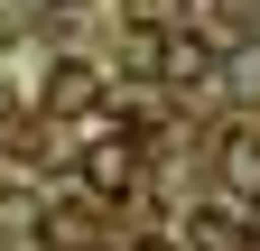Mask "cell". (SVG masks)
Here are the masks:
<instances>
[{
  "label": "cell",
  "mask_w": 260,
  "mask_h": 251,
  "mask_svg": "<svg viewBox=\"0 0 260 251\" xmlns=\"http://www.w3.org/2000/svg\"><path fill=\"white\" fill-rule=\"evenodd\" d=\"M38 112H47V121H84V112H103V75H93L84 56H56V66H47V93H38Z\"/></svg>",
  "instance_id": "1"
},
{
  "label": "cell",
  "mask_w": 260,
  "mask_h": 251,
  "mask_svg": "<svg viewBox=\"0 0 260 251\" xmlns=\"http://www.w3.org/2000/svg\"><path fill=\"white\" fill-rule=\"evenodd\" d=\"M84 186H93V196H130V186H140V149H130L121 131L93 140V149H84Z\"/></svg>",
  "instance_id": "2"
},
{
  "label": "cell",
  "mask_w": 260,
  "mask_h": 251,
  "mask_svg": "<svg viewBox=\"0 0 260 251\" xmlns=\"http://www.w3.org/2000/svg\"><path fill=\"white\" fill-rule=\"evenodd\" d=\"M158 84H177V93L214 84V38H168V56H158Z\"/></svg>",
  "instance_id": "3"
},
{
  "label": "cell",
  "mask_w": 260,
  "mask_h": 251,
  "mask_svg": "<svg viewBox=\"0 0 260 251\" xmlns=\"http://www.w3.org/2000/svg\"><path fill=\"white\" fill-rule=\"evenodd\" d=\"M223 186L260 196V131H223Z\"/></svg>",
  "instance_id": "4"
},
{
  "label": "cell",
  "mask_w": 260,
  "mask_h": 251,
  "mask_svg": "<svg viewBox=\"0 0 260 251\" xmlns=\"http://www.w3.org/2000/svg\"><path fill=\"white\" fill-rule=\"evenodd\" d=\"M186 233L205 242V251H251V233H242V214H233V205H205V214H195Z\"/></svg>",
  "instance_id": "5"
},
{
  "label": "cell",
  "mask_w": 260,
  "mask_h": 251,
  "mask_svg": "<svg viewBox=\"0 0 260 251\" xmlns=\"http://www.w3.org/2000/svg\"><path fill=\"white\" fill-rule=\"evenodd\" d=\"M158 56H168V28H130V38H121V66L149 75V84H158Z\"/></svg>",
  "instance_id": "6"
},
{
  "label": "cell",
  "mask_w": 260,
  "mask_h": 251,
  "mask_svg": "<svg viewBox=\"0 0 260 251\" xmlns=\"http://www.w3.org/2000/svg\"><path fill=\"white\" fill-rule=\"evenodd\" d=\"M19 28H28V10H10V0H0V47H10Z\"/></svg>",
  "instance_id": "7"
},
{
  "label": "cell",
  "mask_w": 260,
  "mask_h": 251,
  "mask_svg": "<svg viewBox=\"0 0 260 251\" xmlns=\"http://www.w3.org/2000/svg\"><path fill=\"white\" fill-rule=\"evenodd\" d=\"M130 251H177V242H168V233H149V242H130Z\"/></svg>",
  "instance_id": "8"
},
{
  "label": "cell",
  "mask_w": 260,
  "mask_h": 251,
  "mask_svg": "<svg viewBox=\"0 0 260 251\" xmlns=\"http://www.w3.org/2000/svg\"><path fill=\"white\" fill-rule=\"evenodd\" d=\"M47 10H75V0H47Z\"/></svg>",
  "instance_id": "9"
}]
</instances>
